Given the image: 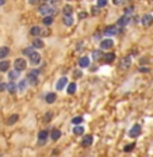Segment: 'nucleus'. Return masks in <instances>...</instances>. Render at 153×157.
I'll list each match as a JSON object with an SVG mask.
<instances>
[{"mask_svg":"<svg viewBox=\"0 0 153 157\" xmlns=\"http://www.w3.org/2000/svg\"><path fill=\"white\" fill-rule=\"evenodd\" d=\"M38 12L43 16H53L54 14H57V8L51 7L50 4H47V3H43L38 7Z\"/></svg>","mask_w":153,"mask_h":157,"instance_id":"f257e3e1","label":"nucleus"},{"mask_svg":"<svg viewBox=\"0 0 153 157\" xmlns=\"http://www.w3.org/2000/svg\"><path fill=\"white\" fill-rule=\"evenodd\" d=\"M38 75H39L38 69H33V71H30L27 73V77H26L27 83H30L31 85H37V84H38Z\"/></svg>","mask_w":153,"mask_h":157,"instance_id":"f03ea898","label":"nucleus"},{"mask_svg":"<svg viewBox=\"0 0 153 157\" xmlns=\"http://www.w3.org/2000/svg\"><path fill=\"white\" fill-rule=\"evenodd\" d=\"M27 67V63H26V60L24 58H16L14 61V68H15V71L20 72V71H24Z\"/></svg>","mask_w":153,"mask_h":157,"instance_id":"7ed1b4c3","label":"nucleus"},{"mask_svg":"<svg viewBox=\"0 0 153 157\" xmlns=\"http://www.w3.org/2000/svg\"><path fill=\"white\" fill-rule=\"evenodd\" d=\"M47 137H49V131L47 130H41L38 133V145H45L47 142Z\"/></svg>","mask_w":153,"mask_h":157,"instance_id":"20e7f679","label":"nucleus"},{"mask_svg":"<svg viewBox=\"0 0 153 157\" xmlns=\"http://www.w3.org/2000/svg\"><path fill=\"white\" fill-rule=\"evenodd\" d=\"M141 24H142V26H145V27L152 26V24H153V15H150V14H145V15H142Z\"/></svg>","mask_w":153,"mask_h":157,"instance_id":"39448f33","label":"nucleus"},{"mask_svg":"<svg viewBox=\"0 0 153 157\" xmlns=\"http://www.w3.org/2000/svg\"><path fill=\"white\" fill-rule=\"evenodd\" d=\"M141 131H142V130H141V126L136 123V125H134L133 127L129 130V135H130L131 138H137L138 135L141 134Z\"/></svg>","mask_w":153,"mask_h":157,"instance_id":"423d86ee","label":"nucleus"},{"mask_svg":"<svg viewBox=\"0 0 153 157\" xmlns=\"http://www.w3.org/2000/svg\"><path fill=\"white\" fill-rule=\"evenodd\" d=\"M113 46H114V41L110 38L103 39L102 42H100V49H102V50H108V49H111Z\"/></svg>","mask_w":153,"mask_h":157,"instance_id":"0eeeda50","label":"nucleus"},{"mask_svg":"<svg viewBox=\"0 0 153 157\" xmlns=\"http://www.w3.org/2000/svg\"><path fill=\"white\" fill-rule=\"evenodd\" d=\"M131 22V16L130 15H122L119 19H118L117 24L118 26H121V27H123V26H127V24Z\"/></svg>","mask_w":153,"mask_h":157,"instance_id":"6e6552de","label":"nucleus"},{"mask_svg":"<svg viewBox=\"0 0 153 157\" xmlns=\"http://www.w3.org/2000/svg\"><path fill=\"white\" fill-rule=\"evenodd\" d=\"M118 33H119V30H118L117 26H108V27L104 28V31H103V34L107 37H111V35H117Z\"/></svg>","mask_w":153,"mask_h":157,"instance_id":"1a4fd4ad","label":"nucleus"},{"mask_svg":"<svg viewBox=\"0 0 153 157\" xmlns=\"http://www.w3.org/2000/svg\"><path fill=\"white\" fill-rule=\"evenodd\" d=\"M92 142H94V137H92L91 134H87V135H84L81 140V146L83 148H88V146L92 145Z\"/></svg>","mask_w":153,"mask_h":157,"instance_id":"9d476101","label":"nucleus"},{"mask_svg":"<svg viewBox=\"0 0 153 157\" xmlns=\"http://www.w3.org/2000/svg\"><path fill=\"white\" fill-rule=\"evenodd\" d=\"M130 65H131V57H130V56L123 57V58L121 60V63H119V68H122V69H127Z\"/></svg>","mask_w":153,"mask_h":157,"instance_id":"9b49d317","label":"nucleus"},{"mask_svg":"<svg viewBox=\"0 0 153 157\" xmlns=\"http://www.w3.org/2000/svg\"><path fill=\"white\" fill-rule=\"evenodd\" d=\"M41 63V56H39V53H37V51H34L31 56H30V64L31 65H37V64Z\"/></svg>","mask_w":153,"mask_h":157,"instance_id":"f8f14e48","label":"nucleus"},{"mask_svg":"<svg viewBox=\"0 0 153 157\" xmlns=\"http://www.w3.org/2000/svg\"><path fill=\"white\" fill-rule=\"evenodd\" d=\"M56 99H57V95H56L54 92H49V94H46V96H45V100H46L47 104H51V103H54Z\"/></svg>","mask_w":153,"mask_h":157,"instance_id":"ddd939ff","label":"nucleus"},{"mask_svg":"<svg viewBox=\"0 0 153 157\" xmlns=\"http://www.w3.org/2000/svg\"><path fill=\"white\" fill-rule=\"evenodd\" d=\"M67 81H68L67 77H61L58 81H57V84H56V90H58V91L64 90V87L67 85Z\"/></svg>","mask_w":153,"mask_h":157,"instance_id":"4468645a","label":"nucleus"},{"mask_svg":"<svg viewBox=\"0 0 153 157\" xmlns=\"http://www.w3.org/2000/svg\"><path fill=\"white\" fill-rule=\"evenodd\" d=\"M90 64H91V61H90L88 57H81V58L79 60V65H80V68H88L90 67Z\"/></svg>","mask_w":153,"mask_h":157,"instance_id":"2eb2a0df","label":"nucleus"},{"mask_svg":"<svg viewBox=\"0 0 153 157\" xmlns=\"http://www.w3.org/2000/svg\"><path fill=\"white\" fill-rule=\"evenodd\" d=\"M43 46H45V45H43V41L41 38L37 37V38L33 39V47H35V49H42Z\"/></svg>","mask_w":153,"mask_h":157,"instance_id":"dca6fc26","label":"nucleus"},{"mask_svg":"<svg viewBox=\"0 0 153 157\" xmlns=\"http://www.w3.org/2000/svg\"><path fill=\"white\" fill-rule=\"evenodd\" d=\"M63 12H64V16H72V12H73V7H72L71 4H67V6H64Z\"/></svg>","mask_w":153,"mask_h":157,"instance_id":"f3484780","label":"nucleus"},{"mask_svg":"<svg viewBox=\"0 0 153 157\" xmlns=\"http://www.w3.org/2000/svg\"><path fill=\"white\" fill-rule=\"evenodd\" d=\"M50 137L53 141H58L60 137H61V131H60L58 129H53L51 130V133H50Z\"/></svg>","mask_w":153,"mask_h":157,"instance_id":"a211bd4d","label":"nucleus"},{"mask_svg":"<svg viewBox=\"0 0 153 157\" xmlns=\"http://www.w3.org/2000/svg\"><path fill=\"white\" fill-rule=\"evenodd\" d=\"M92 58H94L95 61H98V60L103 58V51H102V49H98V50H94V51H92Z\"/></svg>","mask_w":153,"mask_h":157,"instance_id":"6ab92c4d","label":"nucleus"},{"mask_svg":"<svg viewBox=\"0 0 153 157\" xmlns=\"http://www.w3.org/2000/svg\"><path fill=\"white\" fill-rule=\"evenodd\" d=\"M8 54H10V49H8L7 46H1V47H0V60L6 58Z\"/></svg>","mask_w":153,"mask_h":157,"instance_id":"aec40b11","label":"nucleus"},{"mask_svg":"<svg viewBox=\"0 0 153 157\" xmlns=\"http://www.w3.org/2000/svg\"><path fill=\"white\" fill-rule=\"evenodd\" d=\"M104 57V63L106 64H111V63H114V60H115V54L114 53H108V54H106V56H103Z\"/></svg>","mask_w":153,"mask_h":157,"instance_id":"412c9836","label":"nucleus"},{"mask_svg":"<svg viewBox=\"0 0 153 157\" xmlns=\"http://www.w3.org/2000/svg\"><path fill=\"white\" fill-rule=\"evenodd\" d=\"M8 68H10V63L6 60H1L0 61V72H7Z\"/></svg>","mask_w":153,"mask_h":157,"instance_id":"4be33fe9","label":"nucleus"},{"mask_svg":"<svg viewBox=\"0 0 153 157\" xmlns=\"http://www.w3.org/2000/svg\"><path fill=\"white\" fill-rule=\"evenodd\" d=\"M63 23L65 24V26H72L73 24V18L72 16H64V19H63Z\"/></svg>","mask_w":153,"mask_h":157,"instance_id":"5701e85b","label":"nucleus"},{"mask_svg":"<svg viewBox=\"0 0 153 157\" xmlns=\"http://www.w3.org/2000/svg\"><path fill=\"white\" fill-rule=\"evenodd\" d=\"M30 34H31L33 37L35 35V38H37V37H38V35H41V28H39V27H37V26H34V27H31V28H30Z\"/></svg>","mask_w":153,"mask_h":157,"instance_id":"b1692460","label":"nucleus"},{"mask_svg":"<svg viewBox=\"0 0 153 157\" xmlns=\"http://www.w3.org/2000/svg\"><path fill=\"white\" fill-rule=\"evenodd\" d=\"M16 88H18V87H16V84H14V83H10V84H7V91L8 92H10V94H15L16 92Z\"/></svg>","mask_w":153,"mask_h":157,"instance_id":"393cba45","label":"nucleus"},{"mask_svg":"<svg viewBox=\"0 0 153 157\" xmlns=\"http://www.w3.org/2000/svg\"><path fill=\"white\" fill-rule=\"evenodd\" d=\"M8 77H10V80H15V78H18L19 77V72L18 71H15V69H14V71H11V72H8Z\"/></svg>","mask_w":153,"mask_h":157,"instance_id":"a878e982","label":"nucleus"},{"mask_svg":"<svg viewBox=\"0 0 153 157\" xmlns=\"http://www.w3.org/2000/svg\"><path fill=\"white\" fill-rule=\"evenodd\" d=\"M67 92L69 95H73L76 92V84L75 83H71L69 85H68V88H67Z\"/></svg>","mask_w":153,"mask_h":157,"instance_id":"bb28decb","label":"nucleus"},{"mask_svg":"<svg viewBox=\"0 0 153 157\" xmlns=\"http://www.w3.org/2000/svg\"><path fill=\"white\" fill-rule=\"evenodd\" d=\"M19 119V117L16 114H14V115H11V117L7 119V125H14V123H16V121Z\"/></svg>","mask_w":153,"mask_h":157,"instance_id":"cd10ccee","label":"nucleus"},{"mask_svg":"<svg viewBox=\"0 0 153 157\" xmlns=\"http://www.w3.org/2000/svg\"><path fill=\"white\" fill-rule=\"evenodd\" d=\"M43 24H45V26L53 24V16H43Z\"/></svg>","mask_w":153,"mask_h":157,"instance_id":"c85d7f7f","label":"nucleus"},{"mask_svg":"<svg viewBox=\"0 0 153 157\" xmlns=\"http://www.w3.org/2000/svg\"><path fill=\"white\" fill-rule=\"evenodd\" d=\"M83 122H84V118L83 117H75L73 118V119H72V123H73V125H80V123H83Z\"/></svg>","mask_w":153,"mask_h":157,"instance_id":"c756f323","label":"nucleus"},{"mask_svg":"<svg viewBox=\"0 0 153 157\" xmlns=\"http://www.w3.org/2000/svg\"><path fill=\"white\" fill-rule=\"evenodd\" d=\"M73 133H75L76 135H81V134L84 133V127H81V126H76L75 129H73Z\"/></svg>","mask_w":153,"mask_h":157,"instance_id":"7c9ffc66","label":"nucleus"},{"mask_svg":"<svg viewBox=\"0 0 153 157\" xmlns=\"http://www.w3.org/2000/svg\"><path fill=\"white\" fill-rule=\"evenodd\" d=\"M134 148H136V144H129V145H126L125 148H123V152H125V153H129V152H131Z\"/></svg>","mask_w":153,"mask_h":157,"instance_id":"2f4dec72","label":"nucleus"},{"mask_svg":"<svg viewBox=\"0 0 153 157\" xmlns=\"http://www.w3.org/2000/svg\"><path fill=\"white\" fill-rule=\"evenodd\" d=\"M33 53H34V47H33V46L26 47V49L23 50V54H24V56H29V57H30V56H31Z\"/></svg>","mask_w":153,"mask_h":157,"instance_id":"473e14b6","label":"nucleus"},{"mask_svg":"<svg viewBox=\"0 0 153 157\" xmlns=\"http://www.w3.org/2000/svg\"><path fill=\"white\" fill-rule=\"evenodd\" d=\"M107 3H108L107 0H98V1H96V7L103 8V7H106L107 6Z\"/></svg>","mask_w":153,"mask_h":157,"instance_id":"72a5a7b5","label":"nucleus"},{"mask_svg":"<svg viewBox=\"0 0 153 157\" xmlns=\"http://www.w3.org/2000/svg\"><path fill=\"white\" fill-rule=\"evenodd\" d=\"M26 88H27V80L24 78V80H22V81L19 83V90L20 91H24Z\"/></svg>","mask_w":153,"mask_h":157,"instance_id":"f704fd0d","label":"nucleus"},{"mask_svg":"<svg viewBox=\"0 0 153 157\" xmlns=\"http://www.w3.org/2000/svg\"><path fill=\"white\" fill-rule=\"evenodd\" d=\"M133 11H134V7H133V6H129V7H126V8H125L123 14H125V15H130V14H131Z\"/></svg>","mask_w":153,"mask_h":157,"instance_id":"c9c22d12","label":"nucleus"},{"mask_svg":"<svg viewBox=\"0 0 153 157\" xmlns=\"http://www.w3.org/2000/svg\"><path fill=\"white\" fill-rule=\"evenodd\" d=\"M50 119H51V113H47V114L43 117V122H45V123H49Z\"/></svg>","mask_w":153,"mask_h":157,"instance_id":"e433bc0d","label":"nucleus"},{"mask_svg":"<svg viewBox=\"0 0 153 157\" xmlns=\"http://www.w3.org/2000/svg\"><path fill=\"white\" fill-rule=\"evenodd\" d=\"M99 11H100V8H99V7H92V10H91V12H92V15H98Z\"/></svg>","mask_w":153,"mask_h":157,"instance_id":"4c0bfd02","label":"nucleus"},{"mask_svg":"<svg viewBox=\"0 0 153 157\" xmlns=\"http://www.w3.org/2000/svg\"><path fill=\"white\" fill-rule=\"evenodd\" d=\"M113 3H114L115 6H121V4L126 3V0H113Z\"/></svg>","mask_w":153,"mask_h":157,"instance_id":"58836bf2","label":"nucleus"},{"mask_svg":"<svg viewBox=\"0 0 153 157\" xmlns=\"http://www.w3.org/2000/svg\"><path fill=\"white\" fill-rule=\"evenodd\" d=\"M6 90H7V84H4V83H0V92H4Z\"/></svg>","mask_w":153,"mask_h":157,"instance_id":"ea45409f","label":"nucleus"},{"mask_svg":"<svg viewBox=\"0 0 153 157\" xmlns=\"http://www.w3.org/2000/svg\"><path fill=\"white\" fill-rule=\"evenodd\" d=\"M81 75H83L81 71H75V72H73V76H75L76 78H77V77H81Z\"/></svg>","mask_w":153,"mask_h":157,"instance_id":"a19ab883","label":"nucleus"},{"mask_svg":"<svg viewBox=\"0 0 153 157\" xmlns=\"http://www.w3.org/2000/svg\"><path fill=\"white\" fill-rule=\"evenodd\" d=\"M61 3V0H51V7H54V6H58Z\"/></svg>","mask_w":153,"mask_h":157,"instance_id":"79ce46f5","label":"nucleus"},{"mask_svg":"<svg viewBox=\"0 0 153 157\" xmlns=\"http://www.w3.org/2000/svg\"><path fill=\"white\" fill-rule=\"evenodd\" d=\"M87 16H88V14H87V12H80L79 18H80V19H84V18H87Z\"/></svg>","mask_w":153,"mask_h":157,"instance_id":"37998d69","label":"nucleus"},{"mask_svg":"<svg viewBox=\"0 0 153 157\" xmlns=\"http://www.w3.org/2000/svg\"><path fill=\"white\" fill-rule=\"evenodd\" d=\"M148 63H149V58H141L140 60V64H141V65L142 64H148Z\"/></svg>","mask_w":153,"mask_h":157,"instance_id":"c03bdc74","label":"nucleus"},{"mask_svg":"<svg viewBox=\"0 0 153 157\" xmlns=\"http://www.w3.org/2000/svg\"><path fill=\"white\" fill-rule=\"evenodd\" d=\"M140 72H149V68H145V67H141V68H140Z\"/></svg>","mask_w":153,"mask_h":157,"instance_id":"a18cd8bd","label":"nucleus"},{"mask_svg":"<svg viewBox=\"0 0 153 157\" xmlns=\"http://www.w3.org/2000/svg\"><path fill=\"white\" fill-rule=\"evenodd\" d=\"M41 0H29V3L30 4H38Z\"/></svg>","mask_w":153,"mask_h":157,"instance_id":"49530a36","label":"nucleus"},{"mask_svg":"<svg viewBox=\"0 0 153 157\" xmlns=\"http://www.w3.org/2000/svg\"><path fill=\"white\" fill-rule=\"evenodd\" d=\"M4 3H6V0H0V7H1Z\"/></svg>","mask_w":153,"mask_h":157,"instance_id":"de8ad7c7","label":"nucleus"},{"mask_svg":"<svg viewBox=\"0 0 153 157\" xmlns=\"http://www.w3.org/2000/svg\"><path fill=\"white\" fill-rule=\"evenodd\" d=\"M43 1H46V0H43Z\"/></svg>","mask_w":153,"mask_h":157,"instance_id":"09e8293b","label":"nucleus"}]
</instances>
